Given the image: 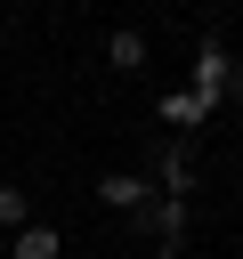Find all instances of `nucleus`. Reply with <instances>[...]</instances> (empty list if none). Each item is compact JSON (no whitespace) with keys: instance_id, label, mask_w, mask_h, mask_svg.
I'll return each mask as SVG.
<instances>
[{"instance_id":"obj_1","label":"nucleus","mask_w":243,"mask_h":259,"mask_svg":"<svg viewBox=\"0 0 243 259\" xmlns=\"http://www.w3.org/2000/svg\"><path fill=\"white\" fill-rule=\"evenodd\" d=\"M97 202H105V210H146L154 194H146V178H130V170H113V178H97Z\"/></svg>"},{"instance_id":"obj_2","label":"nucleus","mask_w":243,"mask_h":259,"mask_svg":"<svg viewBox=\"0 0 243 259\" xmlns=\"http://www.w3.org/2000/svg\"><path fill=\"white\" fill-rule=\"evenodd\" d=\"M211 89H178V97H162V121H178V130H194V121H211Z\"/></svg>"},{"instance_id":"obj_3","label":"nucleus","mask_w":243,"mask_h":259,"mask_svg":"<svg viewBox=\"0 0 243 259\" xmlns=\"http://www.w3.org/2000/svg\"><path fill=\"white\" fill-rule=\"evenodd\" d=\"M146 227H154L162 243H178V235H186V202H178V194H154V202H146Z\"/></svg>"},{"instance_id":"obj_4","label":"nucleus","mask_w":243,"mask_h":259,"mask_svg":"<svg viewBox=\"0 0 243 259\" xmlns=\"http://www.w3.org/2000/svg\"><path fill=\"white\" fill-rule=\"evenodd\" d=\"M57 251H65V235L32 219V227H16V251H8V259H57Z\"/></svg>"},{"instance_id":"obj_5","label":"nucleus","mask_w":243,"mask_h":259,"mask_svg":"<svg viewBox=\"0 0 243 259\" xmlns=\"http://www.w3.org/2000/svg\"><path fill=\"white\" fill-rule=\"evenodd\" d=\"M227 65H235V57H227L219 40H202V57H194V89H211V97H219V89H227Z\"/></svg>"},{"instance_id":"obj_6","label":"nucleus","mask_w":243,"mask_h":259,"mask_svg":"<svg viewBox=\"0 0 243 259\" xmlns=\"http://www.w3.org/2000/svg\"><path fill=\"white\" fill-rule=\"evenodd\" d=\"M105 57H113L122 73H138V65H146V40H138V32H113V40H105Z\"/></svg>"},{"instance_id":"obj_7","label":"nucleus","mask_w":243,"mask_h":259,"mask_svg":"<svg viewBox=\"0 0 243 259\" xmlns=\"http://www.w3.org/2000/svg\"><path fill=\"white\" fill-rule=\"evenodd\" d=\"M162 186H170V194H178V202H186V186H194V162H186V154H178V146H170V154H162Z\"/></svg>"},{"instance_id":"obj_8","label":"nucleus","mask_w":243,"mask_h":259,"mask_svg":"<svg viewBox=\"0 0 243 259\" xmlns=\"http://www.w3.org/2000/svg\"><path fill=\"white\" fill-rule=\"evenodd\" d=\"M0 227H32V202H24V186H0Z\"/></svg>"},{"instance_id":"obj_9","label":"nucleus","mask_w":243,"mask_h":259,"mask_svg":"<svg viewBox=\"0 0 243 259\" xmlns=\"http://www.w3.org/2000/svg\"><path fill=\"white\" fill-rule=\"evenodd\" d=\"M227 89H235V97H243V65H227Z\"/></svg>"}]
</instances>
